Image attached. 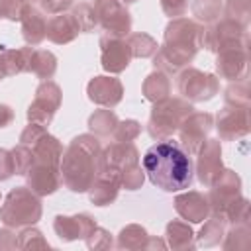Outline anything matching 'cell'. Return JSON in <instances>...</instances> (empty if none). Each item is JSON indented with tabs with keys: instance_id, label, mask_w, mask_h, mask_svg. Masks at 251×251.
<instances>
[{
	"instance_id": "obj_46",
	"label": "cell",
	"mask_w": 251,
	"mask_h": 251,
	"mask_svg": "<svg viewBox=\"0 0 251 251\" xmlns=\"http://www.w3.org/2000/svg\"><path fill=\"white\" fill-rule=\"evenodd\" d=\"M122 4H133V2H137V0H120Z\"/></svg>"
},
{
	"instance_id": "obj_42",
	"label": "cell",
	"mask_w": 251,
	"mask_h": 251,
	"mask_svg": "<svg viewBox=\"0 0 251 251\" xmlns=\"http://www.w3.org/2000/svg\"><path fill=\"white\" fill-rule=\"evenodd\" d=\"M12 175H16V167H14L12 151L0 147V180L10 178Z\"/></svg>"
},
{
	"instance_id": "obj_25",
	"label": "cell",
	"mask_w": 251,
	"mask_h": 251,
	"mask_svg": "<svg viewBox=\"0 0 251 251\" xmlns=\"http://www.w3.org/2000/svg\"><path fill=\"white\" fill-rule=\"evenodd\" d=\"M165 235H167V245L171 249H194L196 247L194 231L184 220L169 222L165 227Z\"/></svg>"
},
{
	"instance_id": "obj_12",
	"label": "cell",
	"mask_w": 251,
	"mask_h": 251,
	"mask_svg": "<svg viewBox=\"0 0 251 251\" xmlns=\"http://www.w3.org/2000/svg\"><path fill=\"white\" fill-rule=\"evenodd\" d=\"M131 59H133L131 49L124 37H110V35L100 37V63L106 73L118 75L126 71Z\"/></svg>"
},
{
	"instance_id": "obj_30",
	"label": "cell",
	"mask_w": 251,
	"mask_h": 251,
	"mask_svg": "<svg viewBox=\"0 0 251 251\" xmlns=\"http://www.w3.org/2000/svg\"><path fill=\"white\" fill-rule=\"evenodd\" d=\"M224 235H226V220L212 214L206 218V224L198 233V243L204 247H212L218 245Z\"/></svg>"
},
{
	"instance_id": "obj_15",
	"label": "cell",
	"mask_w": 251,
	"mask_h": 251,
	"mask_svg": "<svg viewBox=\"0 0 251 251\" xmlns=\"http://www.w3.org/2000/svg\"><path fill=\"white\" fill-rule=\"evenodd\" d=\"M122 188V173L116 167L104 165L94 182L88 188L90 202L94 206H108L118 198V192Z\"/></svg>"
},
{
	"instance_id": "obj_7",
	"label": "cell",
	"mask_w": 251,
	"mask_h": 251,
	"mask_svg": "<svg viewBox=\"0 0 251 251\" xmlns=\"http://www.w3.org/2000/svg\"><path fill=\"white\" fill-rule=\"evenodd\" d=\"M96 18H98V29H102V35L110 37H127L131 31V14L127 12L126 4L120 0H94L92 4Z\"/></svg>"
},
{
	"instance_id": "obj_40",
	"label": "cell",
	"mask_w": 251,
	"mask_h": 251,
	"mask_svg": "<svg viewBox=\"0 0 251 251\" xmlns=\"http://www.w3.org/2000/svg\"><path fill=\"white\" fill-rule=\"evenodd\" d=\"M37 2H39L41 12L49 14V16L63 14V12H67L69 8L75 6V0H37Z\"/></svg>"
},
{
	"instance_id": "obj_26",
	"label": "cell",
	"mask_w": 251,
	"mask_h": 251,
	"mask_svg": "<svg viewBox=\"0 0 251 251\" xmlns=\"http://www.w3.org/2000/svg\"><path fill=\"white\" fill-rule=\"evenodd\" d=\"M31 53H33V47L2 49V51H0V61H2V67H4L6 76H14V75H20V73H27Z\"/></svg>"
},
{
	"instance_id": "obj_11",
	"label": "cell",
	"mask_w": 251,
	"mask_h": 251,
	"mask_svg": "<svg viewBox=\"0 0 251 251\" xmlns=\"http://www.w3.org/2000/svg\"><path fill=\"white\" fill-rule=\"evenodd\" d=\"M214 127V116L208 112H190L178 126V143L188 155H196L198 149L208 139Z\"/></svg>"
},
{
	"instance_id": "obj_13",
	"label": "cell",
	"mask_w": 251,
	"mask_h": 251,
	"mask_svg": "<svg viewBox=\"0 0 251 251\" xmlns=\"http://www.w3.org/2000/svg\"><path fill=\"white\" fill-rule=\"evenodd\" d=\"M216 127L222 139L233 141L249 133V110L247 106H229L226 104L224 110L216 116Z\"/></svg>"
},
{
	"instance_id": "obj_38",
	"label": "cell",
	"mask_w": 251,
	"mask_h": 251,
	"mask_svg": "<svg viewBox=\"0 0 251 251\" xmlns=\"http://www.w3.org/2000/svg\"><path fill=\"white\" fill-rule=\"evenodd\" d=\"M84 241H86L88 249H110V247L114 245V243H112V233L106 231V229L100 227V226H96Z\"/></svg>"
},
{
	"instance_id": "obj_29",
	"label": "cell",
	"mask_w": 251,
	"mask_h": 251,
	"mask_svg": "<svg viewBox=\"0 0 251 251\" xmlns=\"http://www.w3.org/2000/svg\"><path fill=\"white\" fill-rule=\"evenodd\" d=\"M118 122L120 120H118L116 112H112L110 108H102V110H96L94 114H90V118H88V129L96 137H112Z\"/></svg>"
},
{
	"instance_id": "obj_27",
	"label": "cell",
	"mask_w": 251,
	"mask_h": 251,
	"mask_svg": "<svg viewBox=\"0 0 251 251\" xmlns=\"http://www.w3.org/2000/svg\"><path fill=\"white\" fill-rule=\"evenodd\" d=\"M141 92L153 104L159 102V100H163V98H167L171 94V78H169V75H165L163 71H157L155 69L151 75L145 76L143 86H141Z\"/></svg>"
},
{
	"instance_id": "obj_24",
	"label": "cell",
	"mask_w": 251,
	"mask_h": 251,
	"mask_svg": "<svg viewBox=\"0 0 251 251\" xmlns=\"http://www.w3.org/2000/svg\"><path fill=\"white\" fill-rule=\"evenodd\" d=\"M80 33L75 18L71 12H63V14H57L53 18L47 20V33L45 37L57 45H65V43H71L73 39H76V35Z\"/></svg>"
},
{
	"instance_id": "obj_18",
	"label": "cell",
	"mask_w": 251,
	"mask_h": 251,
	"mask_svg": "<svg viewBox=\"0 0 251 251\" xmlns=\"http://www.w3.org/2000/svg\"><path fill=\"white\" fill-rule=\"evenodd\" d=\"M94 227H96V220L86 212L75 214V216H61L59 214V216H55V222H53V229L61 241L86 239Z\"/></svg>"
},
{
	"instance_id": "obj_45",
	"label": "cell",
	"mask_w": 251,
	"mask_h": 251,
	"mask_svg": "<svg viewBox=\"0 0 251 251\" xmlns=\"http://www.w3.org/2000/svg\"><path fill=\"white\" fill-rule=\"evenodd\" d=\"M6 78V73H4V67H2V61H0V80Z\"/></svg>"
},
{
	"instance_id": "obj_31",
	"label": "cell",
	"mask_w": 251,
	"mask_h": 251,
	"mask_svg": "<svg viewBox=\"0 0 251 251\" xmlns=\"http://www.w3.org/2000/svg\"><path fill=\"white\" fill-rule=\"evenodd\" d=\"M127 45L131 49V55L133 57H139V59H145V57H153L159 49L157 41L149 35V33H143V31H135V33H129L127 35Z\"/></svg>"
},
{
	"instance_id": "obj_47",
	"label": "cell",
	"mask_w": 251,
	"mask_h": 251,
	"mask_svg": "<svg viewBox=\"0 0 251 251\" xmlns=\"http://www.w3.org/2000/svg\"><path fill=\"white\" fill-rule=\"evenodd\" d=\"M27 2H33V0H27Z\"/></svg>"
},
{
	"instance_id": "obj_9",
	"label": "cell",
	"mask_w": 251,
	"mask_h": 251,
	"mask_svg": "<svg viewBox=\"0 0 251 251\" xmlns=\"http://www.w3.org/2000/svg\"><path fill=\"white\" fill-rule=\"evenodd\" d=\"M61 98H63V94H61V88L57 82L41 80L31 104L27 106V122L47 127L61 106Z\"/></svg>"
},
{
	"instance_id": "obj_39",
	"label": "cell",
	"mask_w": 251,
	"mask_h": 251,
	"mask_svg": "<svg viewBox=\"0 0 251 251\" xmlns=\"http://www.w3.org/2000/svg\"><path fill=\"white\" fill-rule=\"evenodd\" d=\"M25 4L27 0H0V20L20 22Z\"/></svg>"
},
{
	"instance_id": "obj_17",
	"label": "cell",
	"mask_w": 251,
	"mask_h": 251,
	"mask_svg": "<svg viewBox=\"0 0 251 251\" xmlns=\"http://www.w3.org/2000/svg\"><path fill=\"white\" fill-rule=\"evenodd\" d=\"M216 71L226 80H241L247 73V45H235L218 51Z\"/></svg>"
},
{
	"instance_id": "obj_36",
	"label": "cell",
	"mask_w": 251,
	"mask_h": 251,
	"mask_svg": "<svg viewBox=\"0 0 251 251\" xmlns=\"http://www.w3.org/2000/svg\"><path fill=\"white\" fill-rule=\"evenodd\" d=\"M139 133H141V124L137 120H124V122H118L116 129L112 133V139L114 141H133Z\"/></svg>"
},
{
	"instance_id": "obj_35",
	"label": "cell",
	"mask_w": 251,
	"mask_h": 251,
	"mask_svg": "<svg viewBox=\"0 0 251 251\" xmlns=\"http://www.w3.org/2000/svg\"><path fill=\"white\" fill-rule=\"evenodd\" d=\"M18 247L20 249H35V247H43L45 249V247H49V243L43 239L39 229L27 226L18 233Z\"/></svg>"
},
{
	"instance_id": "obj_22",
	"label": "cell",
	"mask_w": 251,
	"mask_h": 251,
	"mask_svg": "<svg viewBox=\"0 0 251 251\" xmlns=\"http://www.w3.org/2000/svg\"><path fill=\"white\" fill-rule=\"evenodd\" d=\"M116 247H118V249H153V247L165 249L167 243H165L163 239L151 237V235L145 231V227H141V226H137V224H129V226H126V227L118 233Z\"/></svg>"
},
{
	"instance_id": "obj_20",
	"label": "cell",
	"mask_w": 251,
	"mask_h": 251,
	"mask_svg": "<svg viewBox=\"0 0 251 251\" xmlns=\"http://www.w3.org/2000/svg\"><path fill=\"white\" fill-rule=\"evenodd\" d=\"M20 24H22V37H24V41L27 45L37 47L45 39V33H47V18L41 12V8H35L31 2H27L24 6V10H22Z\"/></svg>"
},
{
	"instance_id": "obj_33",
	"label": "cell",
	"mask_w": 251,
	"mask_h": 251,
	"mask_svg": "<svg viewBox=\"0 0 251 251\" xmlns=\"http://www.w3.org/2000/svg\"><path fill=\"white\" fill-rule=\"evenodd\" d=\"M76 25L80 31H94L98 29V18H96V12L92 8V4H86V2H80L76 6H73L71 10Z\"/></svg>"
},
{
	"instance_id": "obj_4",
	"label": "cell",
	"mask_w": 251,
	"mask_h": 251,
	"mask_svg": "<svg viewBox=\"0 0 251 251\" xmlns=\"http://www.w3.org/2000/svg\"><path fill=\"white\" fill-rule=\"evenodd\" d=\"M41 214H43V208H41L39 196L25 186L12 188L6 194L4 204L0 208L2 224L8 227H14V229L37 224L41 220Z\"/></svg>"
},
{
	"instance_id": "obj_16",
	"label": "cell",
	"mask_w": 251,
	"mask_h": 251,
	"mask_svg": "<svg viewBox=\"0 0 251 251\" xmlns=\"http://www.w3.org/2000/svg\"><path fill=\"white\" fill-rule=\"evenodd\" d=\"M86 94H88L90 102H94L102 108H114L124 98V86H122L120 78L102 75V76L90 78V82L86 84Z\"/></svg>"
},
{
	"instance_id": "obj_44",
	"label": "cell",
	"mask_w": 251,
	"mask_h": 251,
	"mask_svg": "<svg viewBox=\"0 0 251 251\" xmlns=\"http://www.w3.org/2000/svg\"><path fill=\"white\" fill-rule=\"evenodd\" d=\"M14 122V110L8 104H0V127H6Z\"/></svg>"
},
{
	"instance_id": "obj_21",
	"label": "cell",
	"mask_w": 251,
	"mask_h": 251,
	"mask_svg": "<svg viewBox=\"0 0 251 251\" xmlns=\"http://www.w3.org/2000/svg\"><path fill=\"white\" fill-rule=\"evenodd\" d=\"M24 176H25L27 188L31 192H35L39 198L57 192L59 186H61L59 171H55V169H51L47 165H33V167L27 169V173Z\"/></svg>"
},
{
	"instance_id": "obj_10",
	"label": "cell",
	"mask_w": 251,
	"mask_h": 251,
	"mask_svg": "<svg viewBox=\"0 0 251 251\" xmlns=\"http://www.w3.org/2000/svg\"><path fill=\"white\" fill-rule=\"evenodd\" d=\"M208 188L210 192L206 198L210 204V214L220 216V218H224L226 212L241 198V180L229 169H224V173Z\"/></svg>"
},
{
	"instance_id": "obj_1",
	"label": "cell",
	"mask_w": 251,
	"mask_h": 251,
	"mask_svg": "<svg viewBox=\"0 0 251 251\" xmlns=\"http://www.w3.org/2000/svg\"><path fill=\"white\" fill-rule=\"evenodd\" d=\"M143 171L151 184L165 192L188 190L194 180V163L182 145L171 137L157 139L143 155Z\"/></svg>"
},
{
	"instance_id": "obj_34",
	"label": "cell",
	"mask_w": 251,
	"mask_h": 251,
	"mask_svg": "<svg viewBox=\"0 0 251 251\" xmlns=\"http://www.w3.org/2000/svg\"><path fill=\"white\" fill-rule=\"evenodd\" d=\"M226 104L229 106H247L249 108V88H247V80H235V84L231 82L226 88Z\"/></svg>"
},
{
	"instance_id": "obj_28",
	"label": "cell",
	"mask_w": 251,
	"mask_h": 251,
	"mask_svg": "<svg viewBox=\"0 0 251 251\" xmlns=\"http://www.w3.org/2000/svg\"><path fill=\"white\" fill-rule=\"evenodd\" d=\"M27 73L35 75L41 80H51L57 73V57L47 49H33Z\"/></svg>"
},
{
	"instance_id": "obj_5",
	"label": "cell",
	"mask_w": 251,
	"mask_h": 251,
	"mask_svg": "<svg viewBox=\"0 0 251 251\" xmlns=\"http://www.w3.org/2000/svg\"><path fill=\"white\" fill-rule=\"evenodd\" d=\"M192 104L184 98H163L153 104L151 116L147 120V133L153 139H167L171 137L182 120L192 112Z\"/></svg>"
},
{
	"instance_id": "obj_19",
	"label": "cell",
	"mask_w": 251,
	"mask_h": 251,
	"mask_svg": "<svg viewBox=\"0 0 251 251\" xmlns=\"http://www.w3.org/2000/svg\"><path fill=\"white\" fill-rule=\"evenodd\" d=\"M175 210L184 222H192V224H200L210 216L208 198L198 190H188L178 194L175 198Z\"/></svg>"
},
{
	"instance_id": "obj_37",
	"label": "cell",
	"mask_w": 251,
	"mask_h": 251,
	"mask_svg": "<svg viewBox=\"0 0 251 251\" xmlns=\"http://www.w3.org/2000/svg\"><path fill=\"white\" fill-rule=\"evenodd\" d=\"M120 173H122V186L126 190H137V188H141V184L145 180V171L139 167V163L137 165H131V167H126Z\"/></svg>"
},
{
	"instance_id": "obj_8",
	"label": "cell",
	"mask_w": 251,
	"mask_h": 251,
	"mask_svg": "<svg viewBox=\"0 0 251 251\" xmlns=\"http://www.w3.org/2000/svg\"><path fill=\"white\" fill-rule=\"evenodd\" d=\"M235 45H247V25L235 20H218L202 33V47L208 51H222Z\"/></svg>"
},
{
	"instance_id": "obj_3",
	"label": "cell",
	"mask_w": 251,
	"mask_h": 251,
	"mask_svg": "<svg viewBox=\"0 0 251 251\" xmlns=\"http://www.w3.org/2000/svg\"><path fill=\"white\" fill-rule=\"evenodd\" d=\"M204 27L188 18H173L165 27V41L153 55V67L165 75H176L202 47Z\"/></svg>"
},
{
	"instance_id": "obj_2",
	"label": "cell",
	"mask_w": 251,
	"mask_h": 251,
	"mask_svg": "<svg viewBox=\"0 0 251 251\" xmlns=\"http://www.w3.org/2000/svg\"><path fill=\"white\" fill-rule=\"evenodd\" d=\"M102 145L92 133L76 135L61 155V184L71 192H86L102 171Z\"/></svg>"
},
{
	"instance_id": "obj_32",
	"label": "cell",
	"mask_w": 251,
	"mask_h": 251,
	"mask_svg": "<svg viewBox=\"0 0 251 251\" xmlns=\"http://www.w3.org/2000/svg\"><path fill=\"white\" fill-rule=\"evenodd\" d=\"M190 10H192V14L198 22L214 24V22L220 20V16L224 12V6H222V0H194Z\"/></svg>"
},
{
	"instance_id": "obj_43",
	"label": "cell",
	"mask_w": 251,
	"mask_h": 251,
	"mask_svg": "<svg viewBox=\"0 0 251 251\" xmlns=\"http://www.w3.org/2000/svg\"><path fill=\"white\" fill-rule=\"evenodd\" d=\"M0 249H20L18 233L12 231L8 226H6V229H0Z\"/></svg>"
},
{
	"instance_id": "obj_23",
	"label": "cell",
	"mask_w": 251,
	"mask_h": 251,
	"mask_svg": "<svg viewBox=\"0 0 251 251\" xmlns=\"http://www.w3.org/2000/svg\"><path fill=\"white\" fill-rule=\"evenodd\" d=\"M102 163L124 171L126 167L139 163V151L131 141H114L102 149Z\"/></svg>"
},
{
	"instance_id": "obj_41",
	"label": "cell",
	"mask_w": 251,
	"mask_h": 251,
	"mask_svg": "<svg viewBox=\"0 0 251 251\" xmlns=\"http://www.w3.org/2000/svg\"><path fill=\"white\" fill-rule=\"evenodd\" d=\"M161 8L169 18H180L188 10V0H161Z\"/></svg>"
},
{
	"instance_id": "obj_14",
	"label": "cell",
	"mask_w": 251,
	"mask_h": 251,
	"mask_svg": "<svg viewBox=\"0 0 251 251\" xmlns=\"http://www.w3.org/2000/svg\"><path fill=\"white\" fill-rule=\"evenodd\" d=\"M196 155H198V163L194 173L198 175V180L204 186H212V182L224 173L220 139H206Z\"/></svg>"
},
{
	"instance_id": "obj_6",
	"label": "cell",
	"mask_w": 251,
	"mask_h": 251,
	"mask_svg": "<svg viewBox=\"0 0 251 251\" xmlns=\"http://www.w3.org/2000/svg\"><path fill=\"white\" fill-rule=\"evenodd\" d=\"M178 94L188 102H204L214 98L220 90V80L212 73L198 71L194 67H184L176 73Z\"/></svg>"
}]
</instances>
